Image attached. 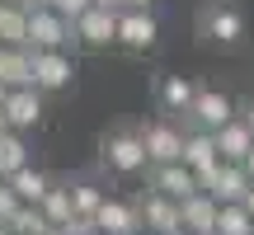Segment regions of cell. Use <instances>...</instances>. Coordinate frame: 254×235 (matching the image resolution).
<instances>
[{
	"mask_svg": "<svg viewBox=\"0 0 254 235\" xmlns=\"http://www.w3.org/2000/svg\"><path fill=\"white\" fill-rule=\"evenodd\" d=\"M28 165V146H24V132H5L0 136V179L19 174Z\"/></svg>",
	"mask_w": 254,
	"mask_h": 235,
	"instance_id": "cell-23",
	"label": "cell"
},
{
	"mask_svg": "<svg viewBox=\"0 0 254 235\" xmlns=\"http://www.w3.org/2000/svg\"><path fill=\"white\" fill-rule=\"evenodd\" d=\"M146 188L165 193V198H174V202H189L193 193H202V183L184 160H174V165H151V170H146Z\"/></svg>",
	"mask_w": 254,
	"mask_h": 235,
	"instance_id": "cell-6",
	"label": "cell"
},
{
	"mask_svg": "<svg viewBox=\"0 0 254 235\" xmlns=\"http://www.w3.org/2000/svg\"><path fill=\"white\" fill-rule=\"evenodd\" d=\"M193 122L189 127H202V132H221V127L231 122V118H240L236 113V104L226 99L221 90H198V99H193Z\"/></svg>",
	"mask_w": 254,
	"mask_h": 235,
	"instance_id": "cell-11",
	"label": "cell"
},
{
	"mask_svg": "<svg viewBox=\"0 0 254 235\" xmlns=\"http://www.w3.org/2000/svg\"><path fill=\"white\" fill-rule=\"evenodd\" d=\"M28 47L33 52H71V47H80V38H75L71 19H62L52 5H38L28 9Z\"/></svg>",
	"mask_w": 254,
	"mask_h": 235,
	"instance_id": "cell-3",
	"label": "cell"
},
{
	"mask_svg": "<svg viewBox=\"0 0 254 235\" xmlns=\"http://www.w3.org/2000/svg\"><path fill=\"white\" fill-rule=\"evenodd\" d=\"M94 221H99L104 235H136L141 231V207L136 202H123V198H109Z\"/></svg>",
	"mask_w": 254,
	"mask_h": 235,
	"instance_id": "cell-14",
	"label": "cell"
},
{
	"mask_svg": "<svg viewBox=\"0 0 254 235\" xmlns=\"http://www.w3.org/2000/svg\"><path fill=\"white\" fill-rule=\"evenodd\" d=\"M118 14H123L118 0H94L90 14L75 19V38H80V47H118Z\"/></svg>",
	"mask_w": 254,
	"mask_h": 235,
	"instance_id": "cell-4",
	"label": "cell"
},
{
	"mask_svg": "<svg viewBox=\"0 0 254 235\" xmlns=\"http://www.w3.org/2000/svg\"><path fill=\"white\" fill-rule=\"evenodd\" d=\"M0 109H5L14 132H28V127L43 122V90H33V85H28V90H9L5 99H0Z\"/></svg>",
	"mask_w": 254,
	"mask_h": 235,
	"instance_id": "cell-12",
	"label": "cell"
},
{
	"mask_svg": "<svg viewBox=\"0 0 254 235\" xmlns=\"http://www.w3.org/2000/svg\"><path fill=\"white\" fill-rule=\"evenodd\" d=\"M47 5H52L62 19H71V24H75L80 14H90V9H94V0H47Z\"/></svg>",
	"mask_w": 254,
	"mask_h": 235,
	"instance_id": "cell-27",
	"label": "cell"
},
{
	"mask_svg": "<svg viewBox=\"0 0 254 235\" xmlns=\"http://www.w3.org/2000/svg\"><path fill=\"white\" fill-rule=\"evenodd\" d=\"M5 132H14V127H9V118H5V109H0V136Z\"/></svg>",
	"mask_w": 254,
	"mask_h": 235,
	"instance_id": "cell-30",
	"label": "cell"
},
{
	"mask_svg": "<svg viewBox=\"0 0 254 235\" xmlns=\"http://www.w3.org/2000/svg\"><path fill=\"white\" fill-rule=\"evenodd\" d=\"M198 38L212 47H236L245 38V9L236 0H207L198 9Z\"/></svg>",
	"mask_w": 254,
	"mask_h": 235,
	"instance_id": "cell-2",
	"label": "cell"
},
{
	"mask_svg": "<svg viewBox=\"0 0 254 235\" xmlns=\"http://www.w3.org/2000/svg\"><path fill=\"white\" fill-rule=\"evenodd\" d=\"M245 170H250V179H254V151H250V155H245Z\"/></svg>",
	"mask_w": 254,
	"mask_h": 235,
	"instance_id": "cell-31",
	"label": "cell"
},
{
	"mask_svg": "<svg viewBox=\"0 0 254 235\" xmlns=\"http://www.w3.org/2000/svg\"><path fill=\"white\" fill-rule=\"evenodd\" d=\"M217 151H221V160L245 165V155L254 151V127L245 122V118H231V122L217 132Z\"/></svg>",
	"mask_w": 254,
	"mask_h": 235,
	"instance_id": "cell-17",
	"label": "cell"
},
{
	"mask_svg": "<svg viewBox=\"0 0 254 235\" xmlns=\"http://www.w3.org/2000/svg\"><path fill=\"white\" fill-rule=\"evenodd\" d=\"M47 235H66V231H62V226H52V231H47Z\"/></svg>",
	"mask_w": 254,
	"mask_h": 235,
	"instance_id": "cell-33",
	"label": "cell"
},
{
	"mask_svg": "<svg viewBox=\"0 0 254 235\" xmlns=\"http://www.w3.org/2000/svg\"><path fill=\"white\" fill-rule=\"evenodd\" d=\"M71 202H75V217H99V207L109 202V193H104L94 179H75L71 183Z\"/></svg>",
	"mask_w": 254,
	"mask_h": 235,
	"instance_id": "cell-22",
	"label": "cell"
},
{
	"mask_svg": "<svg viewBox=\"0 0 254 235\" xmlns=\"http://www.w3.org/2000/svg\"><path fill=\"white\" fill-rule=\"evenodd\" d=\"M245 207H250V217H254V188H250V193H245Z\"/></svg>",
	"mask_w": 254,
	"mask_h": 235,
	"instance_id": "cell-32",
	"label": "cell"
},
{
	"mask_svg": "<svg viewBox=\"0 0 254 235\" xmlns=\"http://www.w3.org/2000/svg\"><path fill=\"white\" fill-rule=\"evenodd\" d=\"M9 188H14L24 202H43L47 188H52V174H43V170H33V165H24L19 174H9Z\"/></svg>",
	"mask_w": 254,
	"mask_h": 235,
	"instance_id": "cell-21",
	"label": "cell"
},
{
	"mask_svg": "<svg viewBox=\"0 0 254 235\" xmlns=\"http://www.w3.org/2000/svg\"><path fill=\"white\" fill-rule=\"evenodd\" d=\"M174 235H189V231H174Z\"/></svg>",
	"mask_w": 254,
	"mask_h": 235,
	"instance_id": "cell-38",
	"label": "cell"
},
{
	"mask_svg": "<svg viewBox=\"0 0 254 235\" xmlns=\"http://www.w3.org/2000/svg\"><path fill=\"white\" fill-rule=\"evenodd\" d=\"M5 94H9V90H5V85H0V99H5Z\"/></svg>",
	"mask_w": 254,
	"mask_h": 235,
	"instance_id": "cell-37",
	"label": "cell"
},
{
	"mask_svg": "<svg viewBox=\"0 0 254 235\" xmlns=\"http://www.w3.org/2000/svg\"><path fill=\"white\" fill-rule=\"evenodd\" d=\"M217 217H221V202L212 193H193L184 202V231L189 235H217Z\"/></svg>",
	"mask_w": 254,
	"mask_h": 235,
	"instance_id": "cell-16",
	"label": "cell"
},
{
	"mask_svg": "<svg viewBox=\"0 0 254 235\" xmlns=\"http://www.w3.org/2000/svg\"><path fill=\"white\" fill-rule=\"evenodd\" d=\"M0 47H28V9L0 0Z\"/></svg>",
	"mask_w": 254,
	"mask_h": 235,
	"instance_id": "cell-19",
	"label": "cell"
},
{
	"mask_svg": "<svg viewBox=\"0 0 254 235\" xmlns=\"http://www.w3.org/2000/svg\"><path fill=\"white\" fill-rule=\"evenodd\" d=\"M5 226L14 231V235H47V231H52V221L43 217V207H38V202H24V207H19Z\"/></svg>",
	"mask_w": 254,
	"mask_h": 235,
	"instance_id": "cell-24",
	"label": "cell"
},
{
	"mask_svg": "<svg viewBox=\"0 0 254 235\" xmlns=\"http://www.w3.org/2000/svg\"><path fill=\"white\" fill-rule=\"evenodd\" d=\"M136 207H141V226L146 231H160V235H174V231H184V202H174V198H165V193H141L136 198Z\"/></svg>",
	"mask_w": 254,
	"mask_h": 235,
	"instance_id": "cell-10",
	"label": "cell"
},
{
	"mask_svg": "<svg viewBox=\"0 0 254 235\" xmlns=\"http://www.w3.org/2000/svg\"><path fill=\"white\" fill-rule=\"evenodd\" d=\"M43 207V217L52 221V226H71L75 221V202H71V183H57L52 179V188H47V198L38 202Z\"/></svg>",
	"mask_w": 254,
	"mask_h": 235,
	"instance_id": "cell-20",
	"label": "cell"
},
{
	"mask_svg": "<svg viewBox=\"0 0 254 235\" xmlns=\"http://www.w3.org/2000/svg\"><path fill=\"white\" fill-rule=\"evenodd\" d=\"M5 5H24V0H5Z\"/></svg>",
	"mask_w": 254,
	"mask_h": 235,
	"instance_id": "cell-36",
	"label": "cell"
},
{
	"mask_svg": "<svg viewBox=\"0 0 254 235\" xmlns=\"http://www.w3.org/2000/svg\"><path fill=\"white\" fill-rule=\"evenodd\" d=\"M0 85L5 90H28L33 85V52L28 47H0Z\"/></svg>",
	"mask_w": 254,
	"mask_h": 235,
	"instance_id": "cell-15",
	"label": "cell"
},
{
	"mask_svg": "<svg viewBox=\"0 0 254 235\" xmlns=\"http://www.w3.org/2000/svg\"><path fill=\"white\" fill-rule=\"evenodd\" d=\"M184 127H174V122H141V141H146V155H151V165H174V160H184Z\"/></svg>",
	"mask_w": 254,
	"mask_h": 235,
	"instance_id": "cell-8",
	"label": "cell"
},
{
	"mask_svg": "<svg viewBox=\"0 0 254 235\" xmlns=\"http://www.w3.org/2000/svg\"><path fill=\"white\" fill-rule=\"evenodd\" d=\"M184 165H189L193 174L212 170V165H221V151H217V132H202V127H184Z\"/></svg>",
	"mask_w": 254,
	"mask_h": 235,
	"instance_id": "cell-13",
	"label": "cell"
},
{
	"mask_svg": "<svg viewBox=\"0 0 254 235\" xmlns=\"http://www.w3.org/2000/svg\"><path fill=\"white\" fill-rule=\"evenodd\" d=\"M198 183H202V193H212V198L221 202V207H226V202H245V193L254 188L250 170H245V165H231V160H221V165H212V170H202Z\"/></svg>",
	"mask_w": 254,
	"mask_h": 235,
	"instance_id": "cell-5",
	"label": "cell"
},
{
	"mask_svg": "<svg viewBox=\"0 0 254 235\" xmlns=\"http://www.w3.org/2000/svg\"><path fill=\"white\" fill-rule=\"evenodd\" d=\"M99 160H104V170H113V174H141V170H151V155H146L141 127L104 132V136H99Z\"/></svg>",
	"mask_w": 254,
	"mask_h": 235,
	"instance_id": "cell-1",
	"label": "cell"
},
{
	"mask_svg": "<svg viewBox=\"0 0 254 235\" xmlns=\"http://www.w3.org/2000/svg\"><path fill=\"white\" fill-rule=\"evenodd\" d=\"M118 5H123V9H151L155 0H118Z\"/></svg>",
	"mask_w": 254,
	"mask_h": 235,
	"instance_id": "cell-28",
	"label": "cell"
},
{
	"mask_svg": "<svg viewBox=\"0 0 254 235\" xmlns=\"http://www.w3.org/2000/svg\"><path fill=\"white\" fill-rule=\"evenodd\" d=\"M217 235H254V217L245 202H226L217 217Z\"/></svg>",
	"mask_w": 254,
	"mask_h": 235,
	"instance_id": "cell-25",
	"label": "cell"
},
{
	"mask_svg": "<svg viewBox=\"0 0 254 235\" xmlns=\"http://www.w3.org/2000/svg\"><path fill=\"white\" fill-rule=\"evenodd\" d=\"M0 235H14V231H9V226H0Z\"/></svg>",
	"mask_w": 254,
	"mask_h": 235,
	"instance_id": "cell-35",
	"label": "cell"
},
{
	"mask_svg": "<svg viewBox=\"0 0 254 235\" xmlns=\"http://www.w3.org/2000/svg\"><path fill=\"white\" fill-rule=\"evenodd\" d=\"M90 235H104V231H90Z\"/></svg>",
	"mask_w": 254,
	"mask_h": 235,
	"instance_id": "cell-39",
	"label": "cell"
},
{
	"mask_svg": "<svg viewBox=\"0 0 254 235\" xmlns=\"http://www.w3.org/2000/svg\"><path fill=\"white\" fill-rule=\"evenodd\" d=\"M136 235H160V231H146V226H141V231H136Z\"/></svg>",
	"mask_w": 254,
	"mask_h": 235,
	"instance_id": "cell-34",
	"label": "cell"
},
{
	"mask_svg": "<svg viewBox=\"0 0 254 235\" xmlns=\"http://www.w3.org/2000/svg\"><path fill=\"white\" fill-rule=\"evenodd\" d=\"M19 207H24V198H19V193L9 188V179H0V226H5V221L14 217Z\"/></svg>",
	"mask_w": 254,
	"mask_h": 235,
	"instance_id": "cell-26",
	"label": "cell"
},
{
	"mask_svg": "<svg viewBox=\"0 0 254 235\" xmlns=\"http://www.w3.org/2000/svg\"><path fill=\"white\" fill-rule=\"evenodd\" d=\"M160 43V19L151 9H123L118 14V47L127 52H151Z\"/></svg>",
	"mask_w": 254,
	"mask_h": 235,
	"instance_id": "cell-7",
	"label": "cell"
},
{
	"mask_svg": "<svg viewBox=\"0 0 254 235\" xmlns=\"http://www.w3.org/2000/svg\"><path fill=\"white\" fill-rule=\"evenodd\" d=\"M198 90H202V85H193L189 75H165V80H160V109L165 113H193Z\"/></svg>",
	"mask_w": 254,
	"mask_h": 235,
	"instance_id": "cell-18",
	"label": "cell"
},
{
	"mask_svg": "<svg viewBox=\"0 0 254 235\" xmlns=\"http://www.w3.org/2000/svg\"><path fill=\"white\" fill-rule=\"evenodd\" d=\"M240 118H245V122L254 127V99H245V113H240Z\"/></svg>",
	"mask_w": 254,
	"mask_h": 235,
	"instance_id": "cell-29",
	"label": "cell"
},
{
	"mask_svg": "<svg viewBox=\"0 0 254 235\" xmlns=\"http://www.w3.org/2000/svg\"><path fill=\"white\" fill-rule=\"evenodd\" d=\"M28 52H33V47H28ZM71 80H75L71 52H33V85L43 94H62Z\"/></svg>",
	"mask_w": 254,
	"mask_h": 235,
	"instance_id": "cell-9",
	"label": "cell"
}]
</instances>
